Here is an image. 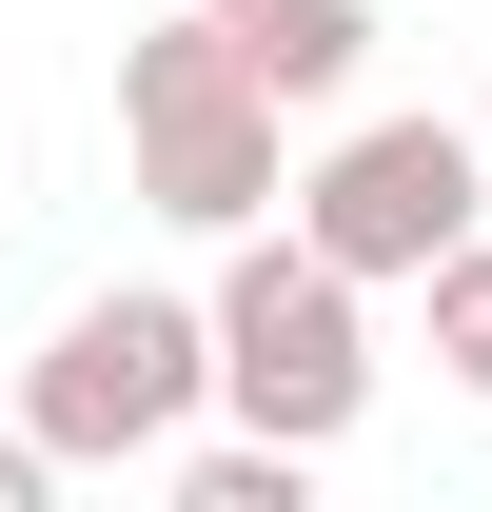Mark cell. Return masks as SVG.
<instances>
[{
    "label": "cell",
    "mask_w": 492,
    "mask_h": 512,
    "mask_svg": "<svg viewBox=\"0 0 492 512\" xmlns=\"http://www.w3.org/2000/svg\"><path fill=\"white\" fill-rule=\"evenodd\" d=\"M197 335H217V414H237V434L335 453V434L374 414V316H355V276H335L296 217H237V256H217Z\"/></svg>",
    "instance_id": "6da1fadb"
},
{
    "label": "cell",
    "mask_w": 492,
    "mask_h": 512,
    "mask_svg": "<svg viewBox=\"0 0 492 512\" xmlns=\"http://www.w3.org/2000/svg\"><path fill=\"white\" fill-rule=\"evenodd\" d=\"M119 158H138V197L178 217V237H237V217H276L296 197V158H276V99H256V60H237V20H138L119 40Z\"/></svg>",
    "instance_id": "7a4b0ae2"
},
{
    "label": "cell",
    "mask_w": 492,
    "mask_h": 512,
    "mask_svg": "<svg viewBox=\"0 0 492 512\" xmlns=\"http://www.w3.org/2000/svg\"><path fill=\"white\" fill-rule=\"evenodd\" d=\"M217 414V335H197V296H79L60 335H40V375H20V434L60 453V473H158V453Z\"/></svg>",
    "instance_id": "3957f363"
},
{
    "label": "cell",
    "mask_w": 492,
    "mask_h": 512,
    "mask_svg": "<svg viewBox=\"0 0 492 512\" xmlns=\"http://www.w3.org/2000/svg\"><path fill=\"white\" fill-rule=\"evenodd\" d=\"M276 217H296L355 296H374V276H433V256L492 217V138H473V119H355L296 197H276Z\"/></svg>",
    "instance_id": "277c9868"
},
{
    "label": "cell",
    "mask_w": 492,
    "mask_h": 512,
    "mask_svg": "<svg viewBox=\"0 0 492 512\" xmlns=\"http://www.w3.org/2000/svg\"><path fill=\"white\" fill-rule=\"evenodd\" d=\"M237 60H256V99H276V119H335V99L374 79V0H256Z\"/></svg>",
    "instance_id": "5b68a950"
},
{
    "label": "cell",
    "mask_w": 492,
    "mask_h": 512,
    "mask_svg": "<svg viewBox=\"0 0 492 512\" xmlns=\"http://www.w3.org/2000/svg\"><path fill=\"white\" fill-rule=\"evenodd\" d=\"M158 473H178V512H296V493H315L296 434H178Z\"/></svg>",
    "instance_id": "8992f818"
},
{
    "label": "cell",
    "mask_w": 492,
    "mask_h": 512,
    "mask_svg": "<svg viewBox=\"0 0 492 512\" xmlns=\"http://www.w3.org/2000/svg\"><path fill=\"white\" fill-rule=\"evenodd\" d=\"M414 296H433V375H453V394H473V414H492V217H473V237H453V256H433Z\"/></svg>",
    "instance_id": "52a82bcc"
},
{
    "label": "cell",
    "mask_w": 492,
    "mask_h": 512,
    "mask_svg": "<svg viewBox=\"0 0 492 512\" xmlns=\"http://www.w3.org/2000/svg\"><path fill=\"white\" fill-rule=\"evenodd\" d=\"M40 493H60V453H40L20 414H0V512H40Z\"/></svg>",
    "instance_id": "ba28073f"
},
{
    "label": "cell",
    "mask_w": 492,
    "mask_h": 512,
    "mask_svg": "<svg viewBox=\"0 0 492 512\" xmlns=\"http://www.w3.org/2000/svg\"><path fill=\"white\" fill-rule=\"evenodd\" d=\"M197 20H256V0H197Z\"/></svg>",
    "instance_id": "9c48e42d"
},
{
    "label": "cell",
    "mask_w": 492,
    "mask_h": 512,
    "mask_svg": "<svg viewBox=\"0 0 492 512\" xmlns=\"http://www.w3.org/2000/svg\"><path fill=\"white\" fill-rule=\"evenodd\" d=\"M473 138H492V99H473Z\"/></svg>",
    "instance_id": "30bf717a"
}]
</instances>
